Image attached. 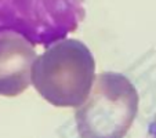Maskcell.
Instances as JSON below:
<instances>
[{"label":"cell","instance_id":"6da1fadb","mask_svg":"<svg viewBox=\"0 0 156 138\" xmlns=\"http://www.w3.org/2000/svg\"><path fill=\"white\" fill-rule=\"evenodd\" d=\"M84 12V0H0V35L48 47L73 32Z\"/></svg>","mask_w":156,"mask_h":138},{"label":"cell","instance_id":"7a4b0ae2","mask_svg":"<svg viewBox=\"0 0 156 138\" xmlns=\"http://www.w3.org/2000/svg\"><path fill=\"white\" fill-rule=\"evenodd\" d=\"M149 138H156V120H153L152 126L149 129Z\"/></svg>","mask_w":156,"mask_h":138}]
</instances>
